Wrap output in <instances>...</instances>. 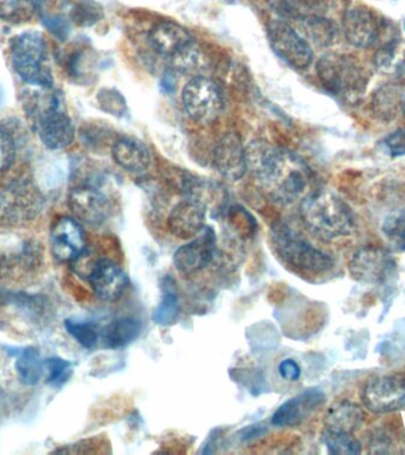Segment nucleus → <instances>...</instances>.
<instances>
[{"mask_svg":"<svg viewBox=\"0 0 405 455\" xmlns=\"http://www.w3.org/2000/svg\"><path fill=\"white\" fill-rule=\"evenodd\" d=\"M247 149L248 171L254 174L266 197L287 205L307 190L312 172L305 160L290 149L266 142H252Z\"/></svg>","mask_w":405,"mask_h":455,"instance_id":"f257e3e1","label":"nucleus"},{"mask_svg":"<svg viewBox=\"0 0 405 455\" xmlns=\"http://www.w3.org/2000/svg\"><path fill=\"white\" fill-rule=\"evenodd\" d=\"M300 216L309 233L323 241L350 236L354 216L350 206L329 190L311 192L300 205Z\"/></svg>","mask_w":405,"mask_h":455,"instance_id":"f03ea898","label":"nucleus"},{"mask_svg":"<svg viewBox=\"0 0 405 455\" xmlns=\"http://www.w3.org/2000/svg\"><path fill=\"white\" fill-rule=\"evenodd\" d=\"M10 60L24 84L39 89H52L48 43L42 32L28 30L14 36L10 41Z\"/></svg>","mask_w":405,"mask_h":455,"instance_id":"7ed1b4c3","label":"nucleus"},{"mask_svg":"<svg viewBox=\"0 0 405 455\" xmlns=\"http://www.w3.org/2000/svg\"><path fill=\"white\" fill-rule=\"evenodd\" d=\"M272 242L277 255L287 265L300 272L322 274L334 267L333 259L309 243L302 235L286 223L277 222L272 228Z\"/></svg>","mask_w":405,"mask_h":455,"instance_id":"20e7f679","label":"nucleus"},{"mask_svg":"<svg viewBox=\"0 0 405 455\" xmlns=\"http://www.w3.org/2000/svg\"><path fill=\"white\" fill-rule=\"evenodd\" d=\"M322 87L330 94L358 99L365 91L368 77L357 60L341 53H326L316 64Z\"/></svg>","mask_w":405,"mask_h":455,"instance_id":"39448f33","label":"nucleus"},{"mask_svg":"<svg viewBox=\"0 0 405 455\" xmlns=\"http://www.w3.org/2000/svg\"><path fill=\"white\" fill-rule=\"evenodd\" d=\"M28 114L32 117L36 133L45 148L62 149L73 144L75 124L64 109L60 92L50 94L45 105H39V101L36 105H28Z\"/></svg>","mask_w":405,"mask_h":455,"instance_id":"423d86ee","label":"nucleus"},{"mask_svg":"<svg viewBox=\"0 0 405 455\" xmlns=\"http://www.w3.org/2000/svg\"><path fill=\"white\" fill-rule=\"evenodd\" d=\"M181 103L192 120L199 124H211L222 113V92L210 78L195 76L185 85Z\"/></svg>","mask_w":405,"mask_h":455,"instance_id":"0eeeda50","label":"nucleus"},{"mask_svg":"<svg viewBox=\"0 0 405 455\" xmlns=\"http://www.w3.org/2000/svg\"><path fill=\"white\" fill-rule=\"evenodd\" d=\"M268 41L276 55L294 69H307L313 62L309 43L283 20H274L268 27Z\"/></svg>","mask_w":405,"mask_h":455,"instance_id":"6e6552de","label":"nucleus"},{"mask_svg":"<svg viewBox=\"0 0 405 455\" xmlns=\"http://www.w3.org/2000/svg\"><path fill=\"white\" fill-rule=\"evenodd\" d=\"M365 407L377 414L396 411L405 405V373L376 377L361 393Z\"/></svg>","mask_w":405,"mask_h":455,"instance_id":"1a4fd4ad","label":"nucleus"},{"mask_svg":"<svg viewBox=\"0 0 405 455\" xmlns=\"http://www.w3.org/2000/svg\"><path fill=\"white\" fill-rule=\"evenodd\" d=\"M396 266L390 252L382 248L364 247L355 252L348 269L352 276L361 283L382 284L393 275Z\"/></svg>","mask_w":405,"mask_h":455,"instance_id":"9d476101","label":"nucleus"},{"mask_svg":"<svg viewBox=\"0 0 405 455\" xmlns=\"http://www.w3.org/2000/svg\"><path fill=\"white\" fill-rule=\"evenodd\" d=\"M216 252V235L211 228L205 227L197 236L174 252L173 262L183 275H197L212 262Z\"/></svg>","mask_w":405,"mask_h":455,"instance_id":"9b49d317","label":"nucleus"},{"mask_svg":"<svg viewBox=\"0 0 405 455\" xmlns=\"http://www.w3.org/2000/svg\"><path fill=\"white\" fill-rule=\"evenodd\" d=\"M50 247L60 262H76L87 251L83 228L76 219L60 217L52 228Z\"/></svg>","mask_w":405,"mask_h":455,"instance_id":"f8f14e48","label":"nucleus"},{"mask_svg":"<svg viewBox=\"0 0 405 455\" xmlns=\"http://www.w3.org/2000/svg\"><path fill=\"white\" fill-rule=\"evenodd\" d=\"M87 279L96 297L102 301H116L128 287L127 274L113 259H96L88 270Z\"/></svg>","mask_w":405,"mask_h":455,"instance_id":"ddd939ff","label":"nucleus"},{"mask_svg":"<svg viewBox=\"0 0 405 455\" xmlns=\"http://www.w3.org/2000/svg\"><path fill=\"white\" fill-rule=\"evenodd\" d=\"M68 205L78 222L91 227L101 226L112 213L108 197L99 188L88 185L74 188L68 198Z\"/></svg>","mask_w":405,"mask_h":455,"instance_id":"4468645a","label":"nucleus"},{"mask_svg":"<svg viewBox=\"0 0 405 455\" xmlns=\"http://www.w3.org/2000/svg\"><path fill=\"white\" fill-rule=\"evenodd\" d=\"M213 167L230 181L241 180L248 171L247 149L236 133L224 134L213 151Z\"/></svg>","mask_w":405,"mask_h":455,"instance_id":"2eb2a0df","label":"nucleus"},{"mask_svg":"<svg viewBox=\"0 0 405 455\" xmlns=\"http://www.w3.org/2000/svg\"><path fill=\"white\" fill-rule=\"evenodd\" d=\"M378 17L364 6H354L347 10L343 20V32L346 41L358 49L371 48L380 35Z\"/></svg>","mask_w":405,"mask_h":455,"instance_id":"dca6fc26","label":"nucleus"},{"mask_svg":"<svg viewBox=\"0 0 405 455\" xmlns=\"http://www.w3.org/2000/svg\"><path fill=\"white\" fill-rule=\"evenodd\" d=\"M325 394L318 387H309L290 398L276 409L272 423L276 427H295L301 425L325 402Z\"/></svg>","mask_w":405,"mask_h":455,"instance_id":"f3484780","label":"nucleus"},{"mask_svg":"<svg viewBox=\"0 0 405 455\" xmlns=\"http://www.w3.org/2000/svg\"><path fill=\"white\" fill-rule=\"evenodd\" d=\"M206 204L195 198L178 203L169 216V229L181 240H192L205 228Z\"/></svg>","mask_w":405,"mask_h":455,"instance_id":"a211bd4d","label":"nucleus"},{"mask_svg":"<svg viewBox=\"0 0 405 455\" xmlns=\"http://www.w3.org/2000/svg\"><path fill=\"white\" fill-rule=\"evenodd\" d=\"M148 41L159 55L172 60L195 44L194 36L187 28L174 21H162L155 25L149 31Z\"/></svg>","mask_w":405,"mask_h":455,"instance_id":"6ab92c4d","label":"nucleus"},{"mask_svg":"<svg viewBox=\"0 0 405 455\" xmlns=\"http://www.w3.org/2000/svg\"><path fill=\"white\" fill-rule=\"evenodd\" d=\"M114 162L131 173L145 172L151 164V156L142 142L133 138L117 139L112 146Z\"/></svg>","mask_w":405,"mask_h":455,"instance_id":"aec40b11","label":"nucleus"},{"mask_svg":"<svg viewBox=\"0 0 405 455\" xmlns=\"http://www.w3.org/2000/svg\"><path fill=\"white\" fill-rule=\"evenodd\" d=\"M142 323L140 320L133 316H120L112 320L99 332V340L108 348H119L126 347L131 341L140 336Z\"/></svg>","mask_w":405,"mask_h":455,"instance_id":"412c9836","label":"nucleus"},{"mask_svg":"<svg viewBox=\"0 0 405 455\" xmlns=\"http://www.w3.org/2000/svg\"><path fill=\"white\" fill-rule=\"evenodd\" d=\"M364 421V412L357 404L343 401L327 411L325 429L332 432L353 433Z\"/></svg>","mask_w":405,"mask_h":455,"instance_id":"4be33fe9","label":"nucleus"},{"mask_svg":"<svg viewBox=\"0 0 405 455\" xmlns=\"http://www.w3.org/2000/svg\"><path fill=\"white\" fill-rule=\"evenodd\" d=\"M7 191H9V196L5 201L9 202V209L14 216H23V219H28V217L37 215L42 208V201L38 191L30 183L20 181L7 188Z\"/></svg>","mask_w":405,"mask_h":455,"instance_id":"5701e85b","label":"nucleus"},{"mask_svg":"<svg viewBox=\"0 0 405 455\" xmlns=\"http://www.w3.org/2000/svg\"><path fill=\"white\" fill-rule=\"evenodd\" d=\"M16 371L20 382L27 386H36L42 379L45 371V362H43L37 348L28 347L20 351L16 361Z\"/></svg>","mask_w":405,"mask_h":455,"instance_id":"b1692460","label":"nucleus"},{"mask_svg":"<svg viewBox=\"0 0 405 455\" xmlns=\"http://www.w3.org/2000/svg\"><path fill=\"white\" fill-rule=\"evenodd\" d=\"M300 20L302 30L315 44L320 46L332 44L337 34V28L332 20L319 14H309L301 18Z\"/></svg>","mask_w":405,"mask_h":455,"instance_id":"393cba45","label":"nucleus"},{"mask_svg":"<svg viewBox=\"0 0 405 455\" xmlns=\"http://www.w3.org/2000/svg\"><path fill=\"white\" fill-rule=\"evenodd\" d=\"M35 0H0V20L11 24H24L35 16Z\"/></svg>","mask_w":405,"mask_h":455,"instance_id":"a878e982","label":"nucleus"},{"mask_svg":"<svg viewBox=\"0 0 405 455\" xmlns=\"http://www.w3.org/2000/svg\"><path fill=\"white\" fill-rule=\"evenodd\" d=\"M178 315H179V299H178L173 287L167 284L165 280V291H163L162 300L153 312V320L158 325L169 326L176 322Z\"/></svg>","mask_w":405,"mask_h":455,"instance_id":"bb28decb","label":"nucleus"},{"mask_svg":"<svg viewBox=\"0 0 405 455\" xmlns=\"http://www.w3.org/2000/svg\"><path fill=\"white\" fill-rule=\"evenodd\" d=\"M323 443L332 454L361 453V444L351 433L332 432L326 430L322 434Z\"/></svg>","mask_w":405,"mask_h":455,"instance_id":"cd10ccee","label":"nucleus"},{"mask_svg":"<svg viewBox=\"0 0 405 455\" xmlns=\"http://www.w3.org/2000/svg\"><path fill=\"white\" fill-rule=\"evenodd\" d=\"M64 327L68 333L85 348H92L98 345L99 340V331L94 323L84 322V320L67 319Z\"/></svg>","mask_w":405,"mask_h":455,"instance_id":"c85d7f7f","label":"nucleus"},{"mask_svg":"<svg viewBox=\"0 0 405 455\" xmlns=\"http://www.w3.org/2000/svg\"><path fill=\"white\" fill-rule=\"evenodd\" d=\"M45 371L48 372L46 380L53 387L63 386L73 373L71 363L60 357H52L45 362Z\"/></svg>","mask_w":405,"mask_h":455,"instance_id":"c756f323","label":"nucleus"},{"mask_svg":"<svg viewBox=\"0 0 405 455\" xmlns=\"http://www.w3.org/2000/svg\"><path fill=\"white\" fill-rule=\"evenodd\" d=\"M383 231L386 237L398 245V248L405 251V212L387 217L383 224Z\"/></svg>","mask_w":405,"mask_h":455,"instance_id":"7c9ffc66","label":"nucleus"},{"mask_svg":"<svg viewBox=\"0 0 405 455\" xmlns=\"http://www.w3.org/2000/svg\"><path fill=\"white\" fill-rule=\"evenodd\" d=\"M394 95H396V92L391 88L382 89V91L376 95L375 101H373L372 105L377 116L387 117V119L393 116L396 105H398V98Z\"/></svg>","mask_w":405,"mask_h":455,"instance_id":"2f4dec72","label":"nucleus"},{"mask_svg":"<svg viewBox=\"0 0 405 455\" xmlns=\"http://www.w3.org/2000/svg\"><path fill=\"white\" fill-rule=\"evenodd\" d=\"M16 144L6 132L0 131V174L9 170L16 160Z\"/></svg>","mask_w":405,"mask_h":455,"instance_id":"473e14b6","label":"nucleus"},{"mask_svg":"<svg viewBox=\"0 0 405 455\" xmlns=\"http://www.w3.org/2000/svg\"><path fill=\"white\" fill-rule=\"evenodd\" d=\"M384 145L391 156L398 158L405 155V128H400L384 139Z\"/></svg>","mask_w":405,"mask_h":455,"instance_id":"72a5a7b5","label":"nucleus"},{"mask_svg":"<svg viewBox=\"0 0 405 455\" xmlns=\"http://www.w3.org/2000/svg\"><path fill=\"white\" fill-rule=\"evenodd\" d=\"M43 23H44L45 28H48L59 41H66L68 36H69V23H68L66 18L62 16H46L44 20H43Z\"/></svg>","mask_w":405,"mask_h":455,"instance_id":"f704fd0d","label":"nucleus"},{"mask_svg":"<svg viewBox=\"0 0 405 455\" xmlns=\"http://www.w3.org/2000/svg\"><path fill=\"white\" fill-rule=\"evenodd\" d=\"M99 18V11L89 4H80L73 11V20L82 27L94 24Z\"/></svg>","mask_w":405,"mask_h":455,"instance_id":"c9c22d12","label":"nucleus"},{"mask_svg":"<svg viewBox=\"0 0 405 455\" xmlns=\"http://www.w3.org/2000/svg\"><path fill=\"white\" fill-rule=\"evenodd\" d=\"M99 101L101 103L103 108L107 112L113 113V116H119L124 109V101L123 96L117 94V92H112V91H102L101 94L99 95Z\"/></svg>","mask_w":405,"mask_h":455,"instance_id":"e433bc0d","label":"nucleus"},{"mask_svg":"<svg viewBox=\"0 0 405 455\" xmlns=\"http://www.w3.org/2000/svg\"><path fill=\"white\" fill-rule=\"evenodd\" d=\"M279 372L282 379L295 382L300 379L301 368L293 359H284L280 363Z\"/></svg>","mask_w":405,"mask_h":455,"instance_id":"4c0bfd02","label":"nucleus"},{"mask_svg":"<svg viewBox=\"0 0 405 455\" xmlns=\"http://www.w3.org/2000/svg\"><path fill=\"white\" fill-rule=\"evenodd\" d=\"M401 109H403L404 116H405V96H404L403 102H401Z\"/></svg>","mask_w":405,"mask_h":455,"instance_id":"58836bf2","label":"nucleus"},{"mask_svg":"<svg viewBox=\"0 0 405 455\" xmlns=\"http://www.w3.org/2000/svg\"><path fill=\"white\" fill-rule=\"evenodd\" d=\"M2 204H3V202H2V199H0V209H2Z\"/></svg>","mask_w":405,"mask_h":455,"instance_id":"ea45409f","label":"nucleus"},{"mask_svg":"<svg viewBox=\"0 0 405 455\" xmlns=\"http://www.w3.org/2000/svg\"><path fill=\"white\" fill-rule=\"evenodd\" d=\"M404 28H405V23H404Z\"/></svg>","mask_w":405,"mask_h":455,"instance_id":"a19ab883","label":"nucleus"}]
</instances>
